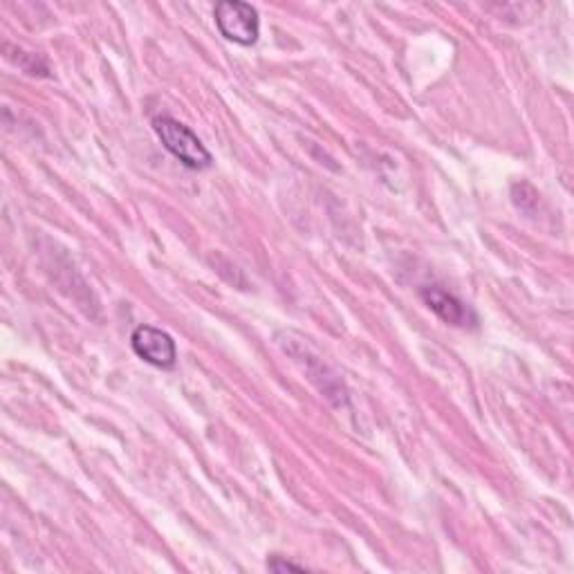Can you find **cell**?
Returning a JSON list of instances; mask_svg holds the SVG:
<instances>
[{
	"label": "cell",
	"mask_w": 574,
	"mask_h": 574,
	"mask_svg": "<svg viewBox=\"0 0 574 574\" xmlns=\"http://www.w3.org/2000/svg\"><path fill=\"white\" fill-rule=\"evenodd\" d=\"M267 567H269V570H274V572H285V570L301 572V570H306L304 565H297V563H290V561H283L280 556H271V558H267Z\"/></svg>",
	"instance_id": "cell-5"
},
{
	"label": "cell",
	"mask_w": 574,
	"mask_h": 574,
	"mask_svg": "<svg viewBox=\"0 0 574 574\" xmlns=\"http://www.w3.org/2000/svg\"><path fill=\"white\" fill-rule=\"evenodd\" d=\"M419 299H422V304L430 313H434L438 319H443L449 326L467 328V326H476L478 324L474 310L467 304H463L456 295L447 293L443 285H426V287H422Z\"/></svg>",
	"instance_id": "cell-4"
},
{
	"label": "cell",
	"mask_w": 574,
	"mask_h": 574,
	"mask_svg": "<svg viewBox=\"0 0 574 574\" xmlns=\"http://www.w3.org/2000/svg\"><path fill=\"white\" fill-rule=\"evenodd\" d=\"M154 128L162 141V147L187 169L191 171H205L211 167V154L205 149V144L198 139V135L178 121L176 117L160 115L154 119Z\"/></svg>",
	"instance_id": "cell-1"
},
{
	"label": "cell",
	"mask_w": 574,
	"mask_h": 574,
	"mask_svg": "<svg viewBox=\"0 0 574 574\" xmlns=\"http://www.w3.org/2000/svg\"><path fill=\"white\" fill-rule=\"evenodd\" d=\"M132 353L156 368H174L178 362V348L169 333L156 328V326H137L130 335Z\"/></svg>",
	"instance_id": "cell-3"
},
{
	"label": "cell",
	"mask_w": 574,
	"mask_h": 574,
	"mask_svg": "<svg viewBox=\"0 0 574 574\" xmlns=\"http://www.w3.org/2000/svg\"><path fill=\"white\" fill-rule=\"evenodd\" d=\"M214 21L222 39L238 46H254L260 37V19L256 8L240 0H220L214 10Z\"/></svg>",
	"instance_id": "cell-2"
}]
</instances>
